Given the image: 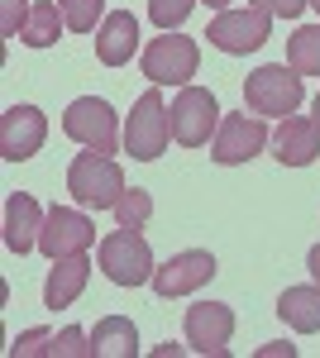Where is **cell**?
Instances as JSON below:
<instances>
[{
	"instance_id": "obj_28",
	"label": "cell",
	"mask_w": 320,
	"mask_h": 358,
	"mask_svg": "<svg viewBox=\"0 0 320 358\" xmlns=\"http://www.w3.org/2000/svg\"><path fill=\"white\" fill-rule=\"evenodd\" d=\"M249 5H258V10H267L272 20H296L311 0H249Z\"/></svg>"
},
{
	"instance_id": "obj_1",
	"label": "cell",
	"mask_w": 320,
	"mask_h": 358,
	"mask_svg": "<svg viewBox=\"0 0 320 358\" xmlns=\"http://www.w3.org/2000/svg\"><path fill=\"white\" fill-rule=\"evenodd\" d=\"M67 192H72V201L86 206V210H115L120 196L130 192V187H125V172H120L115 158L86 148V153H77L72 167H67Z\"/></svg>"
},
{
	"instance_id": "obj_13",
	"label": "cell",
	"mask_w": 320,
	"mask_h": 358,
	"mask_svg": "<svg viewBox=\"0 0 320 358\" xmlns=\"http://www.w3.org/2000/svg\"><path fill=\"white\" fill-rule=\"evenodd\" d=\"M96 244V224L86 220L81 210H67V206H53L48 220H43V234H39V248L48 258H72V253H86Z\"/></svg>"
},
{
	"instance_id": "obj_22",
	"label": "cell",
	"mask_w": 320,
	"mask_h": 358,
	"mask_svg": "<svg viewBox=\"0 0 320 358\" xmlns=\"http://www.w3.org/2000/svg\"><path fill=\"white\" fill-rule=\"evenodd\" d=\"M57 5H62V20L72 34H91L106 20V0H57Z\"/></svg>"
},
{
	"instance_id": "obj_5",
	"label": "cell",
	"mask_w": 320,
	"mask_h": 358,
	"mask_svg": "<svg viewBox=\"0 0 320 358\" xmlns=\"http://www.w3.org/2000/svg\"><path fill=\"white\" fill-rule=\"evenodd\" d=\"M62 134L77 138L81 148H96V153H115L120 143H125V134H120V115L110 110L101 96H81V101H72L67 106V115H62Z\"/></svg>"
},
{
	"instance_id": "obj_17",
	"label": "cell",
	"mask_w": 320,
	"mask_h": 358,
	"mask_svg": "<svg viewBox=\"0 0 320 358\" xmlns=\"http://www.w3.org/2000/svg\"><path fill=\"white\" fill-rule=\"evenodd\" d=\"M86 277H91V258H86V253L53 258V273H48V282H43V306H48V310L72 306L81 292H86Z\"/></svg>"
},
{
	"instance_id": "obj_32",
	"label": "cell",
	"mask_w": 320,
	"mask_h": 358,
	"mask_svg": "<svg viewBox=\"0 0 320 358\" xmlns=\"http://www.w3.org/2000/svg\"><path fill=\"white\" fill-rule=\"evenodd\" d=\"M311 120H316V124H320V96H316V115H311Z\"/></svg>"
},
{
	"instance_id": "obj_31",
	"label": "cell",
	"mask_w": 320,
	"mask_h": 358,
	"mask_svg": "<svg viewBox=\"0 0 320 358\" xmlns=\"http://www.w3.org/2000/svg\"><path fill=\"white\" fill-rule=\"evenodd\" d=\"M201 5H211V10H230V0H201Z\"/></svg>"
},
{
	"instance_id": "obj_18",
	"label": "cell",
	"mask_w": 320,
	"mask_h": 358,
	"mask_svg": "<svg viewBox=\"0 0 320 358\" xmlns=\"http://www.w3.org/2000/svg\"><path fill=\"white\" fill-rule=\"evenodd\" d=\"M139 354V330L125 315H106L91 330V358H134Z\"/></svg>"
},
{
	"instance_id": "obj_20",
	"label": "cell",
	"mask_w": 320,
	"mask_h": 358,
	"mask_svg": "<svg viewBox=\"0 0 320 358\" xmlns=\"http://www.w3.org/2000/svg\"><path fill=\"white\" fill-rule=\"evenodd\" d=\"M62 29H67L62 5H53V0H34L25 29H20V43H25V48H48V43H57Z\"/></svg>"
},
{
	"instance_id": "obj_2",
	"label": "cell",
	"mask_w": 320,
	"mask_h": 358,
	"mask_svg": "<svg viewBox=\"0 0 320 358\" xmlns=\"http://www.w3.org/2000/svg\"><path fill=\"white\" fill-rule=\"evenodd\" d=\"M301 72H296L292 62H267L258 72H249V82H244V106L253 115H277V120H287V115L301 110Z\"/></svg>"
},
{
	"instance_id": "obj_25",
	"label": "cell",
	"mask_w": 320,
	"mask_h": 358,
	"mask_svg": "<svg viewBox=\"0 0 320 358\" xmlns=\"http://www.w3.org/2000/svg\"><path fill=\"white\" fill-rule=\"evenodd\" d=\"M48 358H91V334L77 330V325H67L62 334H53V344H48Z\"/></svg>"
},
{
	"instance_id": "obj_27",
	"label": "cell",
	"mask_w": 320,
	"mask_h": 358,
	"mask_svg": "<svg viewBox=\"0 0 320 358\" xmlns=\"http://www.w3.org/2000/svg\"><path fill=\"white\" fill-rule=\"evenodd\" d=\"M48 344H53V334L48 330H25L15 344H10V358H34V354H48Z\"/></svg>"
},
{
	"instance_id": "obj_15",
	"label": "cell",
	"mask_w": 320,
	"mask_h": 358,
	"mask_svg": "<svg viewBox=\"0 0 320 358\" xmlns=\"http://www.w3.org/2000/svg\"><path fill=\"white\" fill-rule=\"evenodd\" d=\"M43 210L29 192H10L5 196V248L25 258L29 248H39V234H43Z\"/></svg>"
},
{
	"instance_id": "obj_3",
	"label": "cell",
	"mask_w": 320,
	"mask_h": 358,
	"mask_svg": "<svg viewBox=\"0 0 320 358\" xmlns=\"http://www.w3.org/2000/svg\"><path fill=\"white\" fill-rule=\"evenodd\" d=\"M167 143H172V115L162 106L158 86H153L134 101V115L125 120V153L139 158V163H153V158L167 153Z\"/></svg>"
},
{
	"instance_id": "obj_24",
	"label": "cell",
	"mask_w": 320,
	"mask_h": 358,
	"mask_svg": "<svg viewBox=\"0 0 320 358\" xmlns=\"http://www.w3.org/2000/svg\"><path fill=\"white\" fill-rule=\"evenodd\" d=\"M191 10H196V0H148V20H153L162 34H172Z\"/></svg>"
},
{
	"instance_id": "obj_9",
	"label": "cell",
	"mask_w": 320,
	"mask_h": 358,
	"mask_svg": "<svg viewBox=\"0 0 320 358\" xmlns=\"http://www.w3.org/2000/svg\"><path fill=\"white\" fill-rule=\"evenodd\" d=\"M267 148V124L258 115H225L220 129H215V143H211V158L220 167H239L249 158H258Z\"/></svg>"
},
{
	"instance_id": "obj_11",
	"label": "cell",
	"mask_w": 320,
	"mask_h": 358,
	"mask_svg": "<svg viewBox=\"0 0 320 358\" xmlns=\"http://www.w3.org/2000/svg\"><path fill=\"white\" fill-rule=\"evenodd\" d=\"M215 273H220V268H215V253H206V248H187V253H172L162 268H153V292H158L162 301L191 296V292L206 287Z\"/></svg>"
},
{
	"instance_id": "obj_29",
	"label": "cell",
	"mask_w": 320,
	"mask_h": 358,
	"mask_svg": "<svg viewBox=\"0 0 320 358\" xmlns=\"http://www.w3.org/2000/svg\"><path fill=\"white\" fill-rule=\"evenodd\" d=\"M258 358H296V344H263Z\"/></svg>"
},
{
	"instance_id": "obj_14",
	"label": "cell",
	"mask_w": 320,
	"mask_h": 358,
	"mask_svg": "<svg viewBox=\"0 0 320 358\" xmlns=\"http://www.w3.org/2000/svg\"><path fill=\"white\" fill-rule=\"evenodd\" d=\"M272 158L282 167H311L320 158V124L301 120V115H287L272 134Z\"/></svg>"
},
{
	"instance_id": "obj_30",
	"label": "cell",
	"mask_w": 320,
	"mask_h": 358,
	"mask_svg": "<svg viewBox=\"0 0 320 358\" xmlns=\"http://www.w3.org/2000/svg\"><path fill=\"white\" fill-rule=\"evenodd\" d=\"M306 268H311V277H316V287H320V244L306 253Z\"/></svg>"
},
{
	"instance_id": "obj_26",
	"label": "cell",
	"mask_w": 320,
	"mask_h": 358,
	"mask_svg": "<svg viewBox=\"0 0 320 358\" xmlns=\"http://www.w3.org/2000/svg\"><path fill=\"white\" fill-rule=\"evenodd\" d=\"M29 0H0V38H15L20 29H25V20H29Z\"/></svg>"
},
{
	"instance_id": "obj_4",
	"label": "cell",
	"mask_w": 320,
	"mask_h": 358,
	"mask_svg": "<svg viewBox=\"0 0 320 358\" xmlns=\"http://www.w3.org/2000/svg\"><path fill=\"white\" fill-rule=\"evenodd\" d=\"M101 273L115 282V287H144L153 282V248L139 229H115L101 239Z\"/></svg>"
},
{
	"instance_id": "obj_16",
	"label": "cell",
	"mask_w": 320,
	"mask_h": 358,
	"mask_svg": "<svg viewBox=\"0 0 320 358\" xmlns=\"http://www.w3.org/2000/svg\"><path fill=\"white\" fill-rule=\"evenodd\" d=\"M139 48V20H134L130 10H110L101 29H96V57L106 62V67H125Z\"/></svg>"
},
{
	"instance_id": "obj_21",
	"label": "cell",
	"mask_w": 320,
	"mask_h": 358,
	"mask_svg": "<svg viewBox=\"0 0 320 358\" xmlns=\"http://www.w3.org/2000/svg\"><path fill=\"white\" fill-rule=\"evenodd\" d=\"M287 62L301 77H320V24H301L287 38Z\"/></svg>"
},
{
	"instance_id": "obj_12",
	"label": "cell",
	"mask_w": 320,
	"mask_h": 358,
	"mask_svg": "<svg viewBox=\"0 0 320 358\" xmlns=\"http://www.w3.org/2000/svg\"><path fill=\"white\" fill-rule=\"evenodd\" d=\"M48 138V120L39 106H10L0 115V158L5 163H29Z\"/></svg>"
},
{
	"instance_id": "obj_10",
	"label": "cell",
	"mask_w": 320,
	"mask_h": 358,
	"mask_svg": "<svg viewBox=\"0 0 320 358\" xmlns=\"http://www.w3.org/2000/svg\"><path fill=\"white\" fill-rule=\"evenodd\" d=\"M187 349L206 358H225L230 354V334H235V310L225 301H196L187 306Z\"/></svg>"
},
{
	"instance_id": "obj_23",
	"label": "cell",
	"mask_w": 320,
	"mask_h": 358,
	"mask_svg": "<svg viewBox=\"0 0 320 358\" xmlns=\"http://www.w3.org/2000/svg\"><path fill=\"white\" fill-rule=\"evenodd\" d=\"M153 215V196L144 192V187H134V192L120 196V206H115V220L125 224V229H144Z\"/></svg>"
},
{
	"instance_id": "obj_7",
	"label": "cell",
	"mask_w": 320,
	"mask_h": 358,
	"mask_svg": "<svg viewBox=\"0 0 320 358\" xmlns=\"http://www.w3.org/2000/svg\"><path fill=\"white\" fill-rule=\"evenodd\" d=\"M201 67V48L196 38H182V34H162L144 48V77L153 86H191Z\"/></svg>"
},
{
	"instance_id": "obj_6",
	"label": "cell",
	"mask_w": 320,
	"mask_h": 358,
	"mask_svg": "<svg viewBox=\"0 0 320 358\" xmlns=\"http://www.w3.org/2000/svg\"><path fill=\"white\" fill-rule=\"evenodd\" d=\"M267 34H272V15L258 10V5H244V10H220L206 29V38H211L220 53L230 57H244L253 53V48H263Z\"/></svg>"
},
{
	"instance_id": "obj_33",
	"label": "cell",
	"mask_w": 320,
	"mask_h": 358,
	"mask_svg": "<svg viewBox=\"0 0 320 358\" xmlns=\"http://www.w3.org/2000/svg\"><path fill=\"white\" fill-rule=\"evenodd\" d=\"M311 10H316V15H320V0H311Z\"/></svg>"
},
{
	"instance_id": "obj_19",
	"label": "cell",
	"mask_w": 320,
	"mask_h": 358,
	"mask_svg": "<svg viewBox=\"0 0 320 358\" xmlns=\"http://www.w3.org/2000/svg\"><path fill=\"white\" fill-rule=\"evenodd\" d=\"M277 315L296 334H320V287H287L277 296Z\"/></svg>"
},
{
	"instance_id": "obj_8",
	"label": "cell",
	"mask_w": 320,
	"mask_h": 358,
	"mask_svg": "<svg viewBox=\"0 0 320 358\" xmlns=\"http://www.w3.org/2000/svg\"><path fill=\"white\" fill-rule=\"evenodd\" d=\"M172 138L182 143V148H201V143H211V134L220 129V106H215V96L206 86H182L177 91V101H172Z\"/></svg>"
}]
</instances>
